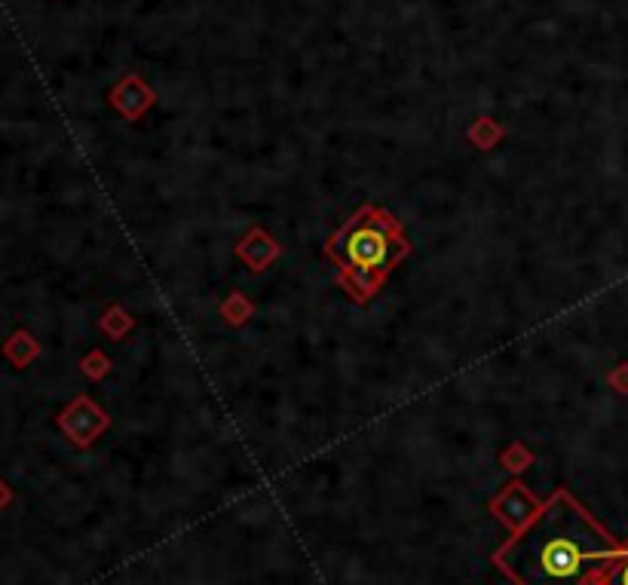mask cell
<instances>
[{"label": "cell", "mask_w": 628, "mask_h": 585, "mask_svg": "<svg viewBox=\"0 0 628 585\" xmlns=\"http://www.w3.org/2000/svg\"><path fill=\"white\" fill-rule=\"evenodd\" d=\"M10 500H13V491H10V487H7L4 481H0V509H4Z\"/></svg>", "instance_id": "cell-5"}, {"label": "cell", "mask_w": 628, "mask_h": 585, "mask_svg": "<svg viewBox=\"0 0 628 585\" xmlns=\"http://www.w3.org/2000/svg\"><path fill=\"white\" fill-rule=\"evenodd\" d=\"M601 585H628V543L622 546L619 558L610 564V570L604 573V582Z\"/></svg>", "instance_id": "cell-4"}, {"label": "cell", "mask_w": 628, "mask_h": 585, "mask_svg": "<svg viewBox=\"0 0 628 585\" xmlns=\"http://www.w3.org/2000/svg\"><path fill=\"white\" fill-rule=\"evenodd\" d=\"M622 546L567 491H555L494 564L515 585H601Z\"/></svg>", "instance_id": "cell-1"}, {"label": "cell", "mask_w": 628, "mask_h": 585, "mask_svg": "<svg viewBox=\"0 0 628 585\" xmlns=\"http://www.w3.org/2000/svg\"><path fill=\"white\" fill-rule=\"evenodd\" d=\"M540 509H543V506H540L534 497H530L521 484H509V487H506V494L494 503V512L500 515V521H506L515 533L524 530L530 521H534Z\"/></svg>", "instance_id": "cell-3"}, {"label": "cell", "mask_w": 628, "mask_h": 585, "mask_svg": "<svg viewBox=\"0 0 628 585\" xmlns=\"http://www.w3.org/2000/svg\"><path fill=\"white\" fill-rule=\"evenodd\" d=\"M402 252L405 246L402 239H396L393 218H380L374 212H362L356 221H350L331 246V255L341 261V267H347L353 279L362 282L365 291L396 264Z\"/></svg>", "instance_id": "cell-2"}]
</instances>
